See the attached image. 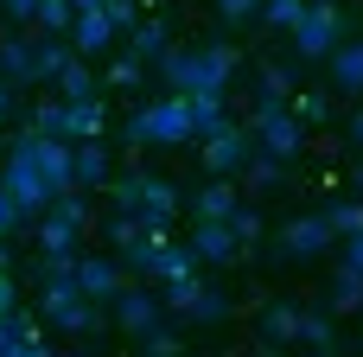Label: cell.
<instances>
[{"label": "cell", "instance_id": "4", "mask_svg": "<svg viewBox=\"0 0 363 357\" xmlns=\"http://www.w3.org/2000/svg\"><path fill=\"white\" fill-rule=\"evenodd\" d=\"M128 141L134 147H185V141H198L191 134V96H160L153 109H134V121H128Z\"/></svg>", "mask_w": 363, "mask_h": 357}, {"label": "cell", "instance_id": "11", "mask_svg": "<svg viewBox=\"0 0 363 357\" xmlns=\"http://www.w3.org/2000/svg\"><path fill=\"white\" fill-rule=\"evenodd\" d=\"M0 357H51V339L38 332V319H26L13 307V313H0Z\"/></svg>", "mask_w": 363, "mask_h": 357}, {"label": "cell", "instance_id": "6", "mask_svg": "<svg viewBox=\"0 0 363 357\" xmlns=\"http://www.w3.org/2000/svg\"><path fill=\"white\" fill-rule=\"evenodd\" d=\"M0 192H6L26 217L51 204V185H45V166H38V153H32V134L13 141V160H6V172H0Z\"/></svg>", "mask_w": 363, "mask_h": 357}, {"label": "cell", "instance_id": "15", "mask_svg": "<svg viewBox=\"0 0 363 357\" xmlns=\"http://www.w3.org/2000/svg\"><path fill=\"white\" fill-rule=\"evenodd\" d=\"M255 332H262V351L300 345V307H294V300H268L262 319H255Z\"/></svg>", "mask_w": 363, "mask_h": 357}, {"label": "cell", "instance_id": "17", "mask_svg": "<svg viewBox=\"0 0 363 357\" xmlns=\"http://www.w3.org/2000/svg\"><path fill=\"white\" fill-rule=\"evenodd\" d=\"M332 89L338 96H363V38H345L332 51Z\"/></svg>", "mask_w": 363, "mask_h": 357}, {"label": "cell", "instance_id": "28", "mask_svg": "<svg viewBox=\"0 0 363 357\" xmlns=\"http://www.w3.org/2000/svg\"><path fill=\"white\" fill-rule=\"evenodd\" d=\"M32 26H38L45 38H70V26H77V6H70V0H38Z\"/></svg>", "mask_w": 363, "mask_h": 357}, {"label": "cell", "instance_id": "22", "mask_svg": "<svg viewBox=\"0 0 363 357\" xmlns=\"http://www.w3.org/2000/svg\"><path fill=\"white\" fill-rule=\"evenodd\" d=\"M166 32H172V26H166V13H153V19H134V26H128V51L153 64V57L166 51Z\"/></svg>", "mask_w": 363, "mask_h": 357}, {"label": "cell", "instance_id": "3", "mask_svg": "<svg viewBox=\"0 0 363 357\" xmlns=\"http://www.w3.org/2000/svg\"><path fill=\"white\" fill-rule=\"evenodd\" d=\"M287 32H294V51L313 64V57H332V51L351 38V13H345L338 0H306L300 19H294Z\"/></svg>", "mask_w": 363, "mask_h": 357}, {"label": "cell", "instance_id": "48", "mask_svg": "<svg viewBox=\"0 0 363 357\" xmlns=\"http://www.w3.org/2000/svg\"><path fill=\"white\" fill-rule=\"evenodd\" d=\"M351 179H357V198H363V153H357V172H351Z\"/></svg>", "mask_w": 363, "mask_h": 357}, {"label": "cell", "instance_id": "34", "mask_svg": "<svg viewBox=\"0 0 363 357\" xmlns=\"http://www.w3.org/2000/svg\"><path fill=\"white\" fill-rule=\"evenodd\" d=\"M198 287H204V275H179V281H160V307H172V313H185Z\"/></svg>", "mask_w": 363, "mask_h": 357}, {"label": "cell", "instance_id": "16", "mask_svg": "<svg viewBox=\"0 0 363 357\" xmlns=\"http://www.w3.org/2000/svg\"><path fill=\"white\" fill-rule=\"evenodd\" d=\"M230 211H236V185H230V179H211V185H198V192H191V224H198V217L230 224Z\"/></svg>", "mask_w": 363, "mask_h": 357}, {"label": "cell", "instance_id": "26", "mask_svg": "<svg viewBox=\"0 0 363 357\" xmlns=\"http://www.w3.org/2000/svg\"><path fill=\"white\" fill-rule=\"evenodd\" d=\"M242 172H249V185H255V192H281V185H287V160H274V153H262V147L249 153V166H242Z\"/></svg>", "mask_w": 363, "mask_h": 357}, {"label": "cell", "instance_id": "5", "mask_svg": "<svg viewBox=\"0 0 363 357\" xmlns=\"http://www.w3.org/2000/svg\"><path fill=\"white\" fill-rule=\"evenodd\" d=\"M108 128V102L89 96V102H38L32 109V134H57V141H102Z\"/></svg>", "mask_w": 363, "mask_h": 357}, {"label": "cell", "instance_id": "23", "mask_svg": "<svg viewBox=\"0 0 363 357\" xmlns=\"http://www.w3.org/2000/svg\"><path fill=\"white\" fill-rule=\"evenodd\" d=\"M77 185H83V192L108 185V147H102V141H77Z\"/></svg>", "mask_w": 363, "mask_h": 357}, {"label": "cell", "instance_id": "29", "mask_svg": "<svg viewBox=\"0 0 363 357\" xmlns=\"http://www.w3.org/2000/svg\"><path fill=\"white\" fill-rule=\"evenodd\" d=\"M223 121H230V102H223V96H191V134H198V141L217 134Z\"/></svg>", "mask_w": 363, "mask_h": 357}, {"label": "cell", "instance_id": "42", "mask_svg": "<svg viewBox=\"0 0 363 357\" xmlns=\"http://www.w3.org/2000/svg\"><path fill=\"white\" fill-rule=\"evenodd\" d=\"M0 13H6V19H32V13H38V0H0Z\"/></svg>", "mask_w": 363, "mask_h": 357}, {"label": "cell", "instance_id": "39", "mask_svg": "<svg viewBox=\"0 0 363 357\" xmlns=\"http://www.w3.org/2000/svg\"><path fill=\"white\" fill-rule=\"evenodd\" d=\"M217 13H223V26H249L262 13V0H217Z\"/></svg>", "mask_w": 363, "mask_h": 357}, {"label": "cell", "instance_id": "47", "mask_svg": "<svg viewBox=\"0 0 363 357\" xmlns=\"http://www.w3.org/2000/svg\"><path fill=\"white\" fill-rule=\"evenodd\" d=\"M70 6H77V13H96V6H102V0H70Z\"/></svg>", "mask_w": 363, "mask_h": 357}, {"label": "cell", "instance_id": "37", "mask_svg": "<svg viewBox=\"0 0 363 357\" xmlns=\"http://www.w3.org/2000/svg\"><path fill=\"white\" fill-rule=\"evenodd\" d=\"M230 230H236V243L249 249V243H262V230H268V224H262V211H249V204H236V211H230Z\"/></svg>", "mask_w": 363, "mask_h": 357}, {"label": "cell", "instance_id": "40", "mask_svg": "<svg viewBox=\"0 0 363 357\" xmlns=\"http://www.w3.org/2000/svg\"><path fill=\"white\" fill-rule=\"evenodd\" d=\"M102 13H108V19H115V26H121V32H128V26H134V19H140V13H134V0H102Z\"/></svg>", "mask_w": 363, "mask_h": 357}, {"label": "cell", "instance_id": "24", "mask_svg": "<svg viewBox=\"0 0 363 357\" xmlns=\"http://www.w3.org/2000/svg\"><path fill=\"white\" fill-rule=\"evenodd\" d=\"M300 345H313V351H338L332 307H300Z\"/></svg>", "mask_w": 363, "mask_h": 357}, {"label": "cell", "instance_id": "10", "mask_svg": "<svg viewBox=\"0 0 363 357\" xmlns=\"http://www.w3.org/2000/svg\"><path fill=\"white\" fill-rule=\"evenodd\" d=\"M77 287L102 307V300H115L121 287H128V268H121V256H77Z\"/></svg>", "mask_w": 363, "mask_h": 357}, {"label": "cell", "instance_id": "12", "mask_svg": "<svg viewBox=\"0 0 363 357\" xmlns=\"http://www.w3.org/2000/svg\"><path fill=\"white\" fill-rule=\"evenodd\" d=\"M338 236H332V224L325 217H294L287 230H281V249L294 256V262H313V256H325Z\"/></svg>", "mask_w": 363, "mask_h": 357}, {"label": "cell", "instance_id": "44", "mask_svg": "<svg viewBox=\"0 0 363 357\" xmlns=\"http://www.w3.org/2000/svg\"><path fill=\"white\" fill-rule=\"evenodd\" d=\"M19 217H26V211H19V204H13V198H6V192H0V236H6V230H13V224H19Z\"/></svg>", "mask_w": 363, "mask_h": 357}, {"label": "cell", "instance_id": "7", "mask_svg": "<svg viewBox=\"0 0 363 357\" xmlns=\"http://www.w3.org/2000/svg\"><path fill=\"white\" fill-rule=\"evenodd\" d=\"M249 128H255V147L262 153H274V160H294L300 147H306V128L294 121V109L287 102H274V96H262L255 109H249Z\"/></svg>", "mask_w": 363, "mask_h": 357}, {"label": "cell", "instance_id": "31", "mask_svg": "<svg viewBox=\"0 0 363 357\" xmlns=\"http://www.w3.org/2000/svg\"><path fill=\"white\" fill-rule=\"evenodd\" d=\"M319 217L332 224V236H351V230H363V198H332Z\"/></svg>", "mask_w": 363, "mask_h": 357}, {"label": "cell", "instance_id": "8", "mask_svg": "<svg viewBox=\"0 0 363 357\" xmlns=\"http://www.w3.org/2000/svg\"><path fill=\"white\" fill-rule=\"evenodd\" d=\"M255 153V128L249 121H223L217 134L198 141V160H204V179H236Z\"/></svg>", "mask_w": 363, "mask_h": 357}, {"label": "cell", "instance_id": "13", "mask_svg": "<svg viewBox=\"0 0 363 357\" xmlns=\"http://www.w3.org/2000/svg\"><path fill=\"white\" fill-rule=\"evenodd\" d=\"M115 38H121V26H115L102 6H96V13H77V26H70V51H77V57H102Z\"/></svg>", "mask_w": 363, "mask_h": 357}, {"label": "cell", "instance_id": "46", "mask_svg": "<svg viewBox=\"0 0 363 357\" xmlns=\"http://www.w3.org/2000/svg\"><path fill=\"white\" fill-rule=\"evenodd\" d=\"M351 141H357V147H363V102H357V109H351Z\"/></svg>", "mask_w": 363, "mask_h": 357}, {"label": "cell", "instance_id": "19", "mask_svg": "<svg viewBox=\"0 0 363 357\" xmlns=\"http://www.w3.org/2000/svg\"><path fill=\"white\" fill-rule=\"evenodd\" d=\"M325 307H332V319L357 313V307H363V268H351V262H345V268L332 275V287H325Z\"/></svg>", "mask_w": 363, "mask_h": 357}, {"label": "cell", "instance_id": "9", "mask_svg": "<svg viewBox=\"0 0 363 357\" xmlns=\"http://www.w3.org/2000/svg\"><path fill=\"white\" fill-rule=\"evenodd\" d=\"M108 319H115L121 332H147V326H160V294H153L140 275H128V287L108 300Z\"/></svg>", "mask_w": 363, "mask_h": 357}, {"label": "cell", "instance_id": "18", "mask_svg": "<svg viewBox=\"0 0 363 357\" xmlns=\"http://www.w3.org/2000/svg\"><path fill=\"white\" fill-rule=\"evenodd\" d=\"M0 77H6V83H38V45L0 38Z\"/></svg>", "mask_w": 363, "mask_h": 357}, {"label": "cell", "instance_id": "45", "mask_svg": "<svg viewBox=\"0 0 363 357\" xmlns=\"http://www.w3.org/2000/svg\"><path fill=\"white\" fill-rule=\"evenodd\" d=\"M6 115H13V83L0 77V121H6Z\"/></svg>", "mask_w": 363, "mask_h": 357}, {"label": "cell", "instance_id": "43", "mask_svg": "<svg viewBox=\"0 0 363 357\" xmlns=\"http://www.w3.org/2000/svg\"><path fill=\"white\" fill-rule=\"evenodd\" d=\"M13 307H19V287H13V275L0 268V313H13Z\"/></svg>", "mask_w": 363, "mask_h": 357}, {"label": "cell", "instance_id": "21", "mask_svg": "<svg viewBox=\"0 0 363 357\" xmlns=\"http://www.w3.org/2000/svg\"><path fill=\"white\" fill-rule=\"evenodd\" d=\"M38 249H45V262H77V224H64V217L45 211V224H38Z\"/></svg>", "mask_w": 363, "mask_h": 357}, {"label": "cell", "instance_id": "25", "mask_svg": "<svg viewBox=\"0 0 363 357\" xmlns=\"http://www.w3.org/2000/svg\"><path fill=\"white\" fill-rule=\"evenodd\" d=\"M287 109H294V121H300V128H325L332 96H325V89H294V96H287Z\"/></svg>", "mask_w": 363, "mask_h": 357}, {"label": "cell", "instance_id": "27", "mask_svg": "<svg viewBox=\"0 0 363 357\" xmlns=\"http://www.w3.org/2000/svg\"><path fill=\"white\" fill-rule=\"evenodd\" d=\"M185 319H191V326H223V319H230V300H223V294H217V287L204 281V287L191 294V307H185Z\"/></svg>", "mask_w": 363, "mask_h": 357}, {"label": "cell", "instance_id": "20", "mask_svg": "<svg viewBox=\"0 0 363 357\" xmlns=\"http://www.w3.org/2000/svg\"><path fill=\"white\" fill-rule=\"evenodd\" d=\"M51 83H57V96H64V102H89V96H102V83H96L89 57H70V64H64Z\"/></svg>", "mask_w": 363, "mask_h": 357}, {"label": "cell", "instance_id": "36", "mask_svg": "<svg viewBox=\"0 0 363 357\" xmlns=\"http://www.w3.org/2000/svg\"><path fill=\"white\" fill-rule=\"evenodd\" d=\"M262 96L287 102V96H294V64H262Z\"/></svg>", "mask_w": 363, "mask_h": 357}, {"label": "cell", "instance_id": "14", "mask_svg": "<svg viewBox=\"0 0 363 357\" xmlns=\"http://www.w3.org/2000/svg\"><path fill=\"white\" fill-rule=\"evenodd\" d=\"M191 249H198V262H204V268H223V262H236V256H242L236 230H230V224H211V217H198Z\"/></svg>", "mask_w": 363, "mask_h": 357}, {"label": "cell", "instance_id": "33", "mask_svg": "<svg viewBox=\"0 0 363 357\" xmlns=\"http://www.w3.org/2000/svg\"><path fill=\"white\" fill-rule=\"evenodd\" d=\"M102 230H108V249L121 256V249H128V243H134V236H140L147 224H140V211H115V217H108Z\"/></svg>", "mask_w": 363, "mask_h": 357}, {"label": "cell", "instance_id": "1", "mask_svg": "<svg viewBox=\"0 0 363 357\" xmlns=\"http://www.w3.org/2000/svg\"><path fill=\"white\" fill-rule=\"evenodd\" d=\"M160 64V77L179 89V96H223L230 89V70H236V45H223V38H204V45H191V51H160L153 57Z\"/></svg>", "mask_w": 363, "mask_h": 357}, {"label": "cell", "instance_id": "30", "mask_svg": "<svg viewBox=\"0 0 363 357\" xmlns=\"http://www.w3.org/2000/svg\"><path fill=\"white\" fill-rule=\"evenodd\" d=\"M102 83H108V89H134V83H147V57H134V51H121V57H108V70H102Z\"/></svg>", "mask_w": 363, "mask_h": 357}, {"label": "cell", "instance_id": "41", "mask_svg": "<svg viewBox=\"0 0 363 357\" xmlns=\"http://www.w3.org/2000/svg\"><path fill=\"white\" fill-rule=\"evenodd\" d=\"M338 243H345V262H351V268H363V230H351V236H338Z\"/></svg>", "mask_w": 363, "mask_h": 357}, {"label": "cell", "instance_id": "38", "mask_svg": "<svg viewBox=\"0 0 363 357\" xmlns=\"http://www.w3.org/2000/svg\"><path fill=\"white\" fill-rule=\"evenodd\" d=\"M300 6H306V0H262V13H255V19H262V26H274V32H287V26L300 19Z\"/></svg>", "mask_w": 363, "mask_h": 357}, {"label": "cell", "instance_id": "32", "mask_svg": "<svg viewBox=\"0 0 363 357\" xmlns=\"http://www.w3.org/2000/svg\"><path fill=\"white\" fill-rule=\"evenodd\" d=\"M70 57H77V51H70V38H45V45H38V83H51Z\"/></svg>", "mask_w": 363, "mask_h": 357}, {"label": "cell", "instance_id": "2", "mask_svg": "<svg viewBox=\"0 0 363 357\" xmlns=\"http://www.w3.org/2000/svg\"><path fill=\"white\" fill-rule=\"evenodd\" d=\"M108 198H115V211H140V224H172L185 204L179 185L160 172H121V179H108Z\"/></svg>", "mask_w": 363, "mask_h": 357}, {"label": "cell", "instance_id": "35", "mask_svg": "<svg viewBox=\"0 0 363 357\" xmlns=\"http://www.w3.org/2000/svg\"><path fill=\"white\" fill-rule=\"evenodd\" d=\"M134 345H140V351H153V357H179V351H185V339H179V332H166V326L134 332Z\"/></svg>", "mask_w": 363, "mask_h": 357}]
</instances>
